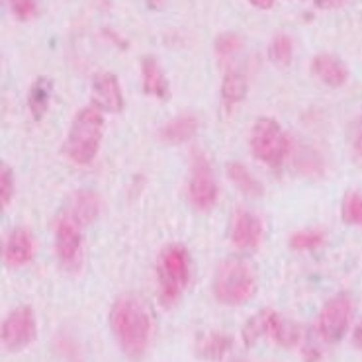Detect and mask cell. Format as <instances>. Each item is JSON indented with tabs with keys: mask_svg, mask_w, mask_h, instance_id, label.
<instances>
[{
	"mask_svg": "<svg viewBox=\"0 0 362 362\" xmlns=\"http://www.w3.org/2000/svg\"><path fill=\"white\" fill-rule=\"evenodd\" d=\"M110 325L127 356L139 358L147 351L153 321L147 305L139 298H119L110 310Z\"/></svg>",
	"mask_w": 362,
	"mask_h": 362,
	"instance_id": "obj_1",
	"label": "cell"
},
{
	"mask_svg": "<svg viewBox=\"0 0 362 362\" xmlns=\"http://www.w3.org/2000/svg\"><path fill=\"white\" fill-rule=\"evenodd\" d=\"M102 134H104L102 110L96 108L94 104L86 106L76 112L63 151L76 165H88V163H93L96 153L100 149Z\"/></svg>",
	"mask_w": 362,
	"mask_h": 362,
	"instance_id": "obj_2",
	"label": "cell"
},
{
	"mask_svg": "<svg viewBox=\"0 0 362 362\" xmlns=\"http://www.w3.org/2000/svg\"><path fill=\"white\" fill-rule=\"evenodd\" d=\"M257 292V276L253 269L241 259H226L218 267L214 280V294L226 305L247 303Z\"/></svg>",
	"mask_w": 362,
	"mask_h": 362,
	"instance_id": "obj_3",
	"label": "cell"
},
{
	"mask_svg": "<svg viewBox=\"0 0 362 362\" xmlns=\"http://www.w3.org/2000/svg\"><path fill=\"white\" fill-rule=\"evenodd\" d=\"M190 280V257L182 245H169L159 259V296L167 308L177 302Z\"/></svg>",
	"mask_w": 362,
	"mask_h": 362,
	"instance_id": "obj_4",
	"label": "cell"
},
{
	"mask_svg": "<svg viewBox=\"0 0 362 362\" xmlns=\"http://www.w3.org/2000/svg\"><path fill=\"white\" fill-rule=\"evenodd\" d=\"M290 141L276 119L259 118L251 129V151L269 167H280L286 159Z\"/></svg>",
	"mask_w": 362,
	"mask_h": 362,
	"instance_id": "obj_5",
	"label": "cell"
},
{
	"mask_svg": "<svg viewBox=\"0 0 362 362\" xmlns=\"http://www.w3.org/2000/svg\"><path fill=\"white\" fill-rule=\"evenodd\" d=\"M55 253L59 259L61 267L65 270L81 269L83 262V233H81V223H76L75 219L69 218L67 214H63L57 219L55 226Z\"/></svg>",
	"mask_w": 362,
	"mask_h": 362,
	"instance_id": "obj_6",
	"label": "cell"
},
{
	"mask_svg": "<svg viewBox=\"0 0 362 362\" xmlns=\"http://www.w3.org/2000/svg\"><path fill=\"white\" fill-rule=\"evenodd\" d=\"M353 317V300L346 294L331 298L320 313L317 331L325 343H339L345 337L349 323Z\"/></svg>",
	"mask_w": 362,
	"mask_h": 362,
	"instance_id": "obj_7",
	"label": "cell"
},
{
	"mask_svg": "<svg viewBox=\"0 0 362 362\" xmlns=\"http://www.w3.org/2000/svg\"><path fill=\"white\" fill-rule=\"evenodd\" d=\"M188 198L196 210L210 211L218 200V182L210 163L204 155H196L192 160V173L188 180Z\"/></svg>",
	"mask_w": 362,
	"mask_h": 362,
	"instance_id": "obj_8",
	"label": "cell"
},
{
	"mask_svg": "<svg viewBox=\"0 0 362 362\" xmlns=\"http://www.w3.org/2000/svg\"><path fill=\"white\" fill-rule=\"evenodd\" d=\"M37 337V321L32 312V308L22 305L14 312L8 313V317L2 323V345L8 351H22L28 345H32Z\"/></svg>",
	"mask_w": 362,
	"mask_h": 362,
	"instance_id": "obj_9",
	"label": "cell"
},
{
	"mask_svg": "<svg viewBox=\"0 0 362 362\" xmlns=\"http://www.w3.org/2000/svg\"><path fill=\"white\" fill-rule=\"evenodd\" d=\"M262 223L255 214L247 210H237L231 223V243L241 251H253L261 245Z\"/></svg>",
	"mask_w": 362,
	"mask_h": 362,
	"instance_id": "obj_10",
	"label": "cell"
},
{
	"mask_svg": "<svg viewBox=\"0 0 362 362\" xmlns=\"http://www.w3.org/2000/svg\"><path fill=\"white\" fill-rule=\"evenodd\" d=\"M93 104L102 112L118 114L124 110V94L119 88L118 76L112 73H100L93 81Z\"/></svg>",
	"mask_w": 362,
	"mask_h": 362,
	"instance_id": "obj_11",
	"label": "cell"
},
{
	"mask_svg": "<svg viewBox=\"0 0 362 362\" xmlns=\"http://www.w3.org/2000/svg\"><path fill=\"white\" fill-rule=\"evenodd\" d=\"M35 251L34 237L30 235L28 229H14L4 243V251H2V259L4 262L16 269V267H24L32 261Z\"/></svg>",
	"mask_w": 362,
	"mask_h": 362,
	"instance_id": "obj_12",
	"label": "cell"
},
{
	"mask_svg": "<svg viewBox=\"0 0 362 362\" xmlns=\"http://www.w3.org/2000/svg\"><path fill=\"white\" fill-rule=\"evenodd\" d=\"M312 73L320 78L323 85L331 86V88L343 86L349 78V69H346L345 63L335 55H329V53H321V55L313 57Z\"/></svg>",
	"mask_w": 362,
	"mask_h": 362,
	"instance_id": "obj_13",
	"label": "cell"
},
{
	"mask_svg": "<svg viewBox=\"0 0 362 362\" xmlns=\"http://www.w3.org/2000/svg\"><path fill=\"white\" fill-rule=\"evenodd\" d=\"M98 211H100V200L98 196L90 190H78L71 196V200L67 204V214L69 218H73L76 223L81 226H88L90 221L98 218Z\"/></svg>",
	"mask_w": 362,
	"mask_h": 362,
	"instance_id": "obj_14",
	"label": "cell"
},
{
	"mask_svg": "<svg viewBox=\"0 0 362 362\" xmlns=\"http://www.w3.org/2000/svg\"><path fill=\"white\" fill-rule=\"evenodd\" d=\"M141 85H144V93L149 96H155L159 100L169 98V81L155 57H145L141 61Z\"/></svg>",
	"mask_w": 362,
	"mask_h": 362,
	"instance_id": "obj_15",
	"label": "cell"
},
{
	"mask_svg": "<svg viewBox=\"0 0 362 362\" xmlns=\"http://www.w3.org/2000/svg\"><path fill=\"white\" fill-rule=\"evenodd\" d=\"M196 132H198V118L194 114H180L170 119L167 126L160 127L159 137L167 144L180 145L192 139Z\"/></svg>",
	"mask_w": 362,
	"mask_h": 362,
	"instance_id": "obj_16",
	"label": "cell"
},
{
	"mask_svg": "<svg viewBox=\"0 0 362 362\" xmlns=\"http://www.w3.org/2000/svg\"><path fill=\"white\" fill-rule=\"evenodd\" d=\"M233 339L226 333H208L198 339L196 343V354L204 361H221L231 351Z\"/></svg>",
	"mask_w": 362,
	"mask_h": 362,
	"instance_id": "obj_17",
	"label": "cell"
},
{
	"mask_svg": "<svg viewBox=\"0 0 362 362\" xmlns=\"http://www.w3.org/2000/svg\"><path fill=\"white\" fill-rule=\"evenodd\" d=\"M276 317L278 313L272 312V310H262L257 315H253L251 320L245 323L243 327L245 345L253 346L262 337H270V331H272V325H274Z\"/></svg>",
	"mask_w": 362,
	"mask_h": 362,
	"instance_id": "obj_18",
	"label": "cell"
},
{
	"mask_svg": "<svg viewBox=\"0 0 362 362\" xmlns=\"http://www.w3.org/2000/svg\"><path fill=\"white\" fill-rule=\"evenodd\" d=\"M228 177L241 192L251 196V198H261L262 192H264L259 178L255 177L253 173L247 169L245 165H241V163H229Z\"/></svg>",
	"mask_w": 362,
	"mask_h": 362,
	"instance_id": "obj_19",
	"label": "cell"
},
{
	"mask_svg": "<svg viewBox=\"0 0 362 362\" xmlns=\"http://www.w3.org/2000/svg\"><path fill=\"white\" fill-rule=\"evenodd\" d=\"M51 94H53V81L40 76L32 85L30 96H28V106H30L34 119H42L45 116V112L49 108Z\"/></svg>",
	"mask_w": 362,
	"mask_h": 362,
	"instance_id": "obj_20",
	"label": "cell"
},
{
	"mask_svg": "<svg viewBox=\"0 0 362 362\" xmlns=\"http://www.w3.org/2000/svg\"><path fill=\"white\" fill-rule=\"evenodd\" d=\"M247 90H249V85L241 73H228L221 83V98L228 106H235L239 102H243Z\"/></svg>",
	"mask_w": 362,
	"mask_h": 362,
	"instance_id": "obj_21",
	"label": "cell"
},
{
	"mask_svg": "<svg viewBox=\"0 0 362 362\" xmlns=\"http://www.w3.org/2000/svg\"><path fill=\"white\" fill-rule=\"evenodd\" d=\"M270 337L274 339L280 346H294L302 339V329L298 327L294 321L282 320L278 315L274 325H272V331H270Z\"/></svg>",
	"mask_w": 362,
	"mask_h": 362,
	"instance_id": "obj_22",
	"label": "cell"
},
{
	"mask_svg": "<svg viewBox=\"0 0 362 362\" xmlns=\"http://www.w3.org/2000/svg\"><path fill=\"white\" fill-rule=\"evenodd\" d=\"M294 55V43L284 34H278L269 45V57L272 63H276L280 67H286L292 61Z\"/></svg>",
	"mask_w": 362,
	"mask_h": 362,
	"instance_id": "obj_23",
	"label": "cell"
},
{
	"mask_svg": "<svg viewBox=\"0 0 362 362\" xmlns=\"http://www.w3.org/2000/svg\"><path fill=\"white\" fill-rule=\"evenodd\" d=\"M323 233L317 229H302V231H296L294 235L290 237V247L294 251H312L323 245Z\"/></svg>",
	"mask_w": 362,
	"mask_h": 362,
	"instance_id": "obj_24",
	"label": "cell"
},
{
	"mask_svg": "<svg viewBox=\"0 0 362 362\" xmlns=\"http://www.w3.org/2000/svg\"><path fill=\"white\" fill-rule=\"evenodd\" d=\"M343 221L349 226H362V194L349 192L343 200Z\"/></svg>",
	"mask_w": 362,
	"mask_h": 362,
	"instance_id": "obj_25",
	"label": "cell"
},
{
	"mask_svg": "<svg viewBox=\"0 0 362 362\" xmlns=\"http://www.w3.org/2000/svg\"><path fill=\"white\" fill-rule=\"evenodd\" d=\"M243 47V40L237 34H221L216 40V51L219 57H233Z\"/></svg>",
	"mask_w": 362,
	"mask_h": 362,
	"instance_id": "obj_26",
	"label": "cell"
},
{
	"mask_svg": "<svg viewBox=\"0 0 362 362\" xmlns=\"http://www.w3.org/2000/svg\"><path fill=\"white\" fill-rule=\"evenodd\" d=\"M14 196V175L8 165H2L0 169V204L2 208H6Z\"/></svg>",
	"mask_w": 362,
	"mask_h": 362,
	"instance_id": "obj_27",
	"label": "cell"
},
{
	"mask_svg": "<svg viewBox=\"0 0 362 362\" xmlns=\"http://www.w3.org/2000/svg\"><path fill=\"white\" fill-rule=\"evenodd\" d=\"M8 4L18 20H30L35 14V0H8Z\"/></svg>",
	"mask_w": 362,
	"mask_h": 362,
	"instance_id": "obj_28",
	"label": "cell"
},
{
	"mask_svg": "<svg viewBox=\"0 0 362 362\" xmlns=\"http://www.w3.org/2000/svg\"><path fill=\"white\" fill-rule=\"evenodd\" d=\"M353 149H354V153H356V155H358V157L362 159V116H361V119L356 122V126H354Z\"/></svg>",
	"mask_w": 362,
	"mask_h": 362,
	"instance_id": "obj_29",
	"label": "cell"
},
{
	"mask_svg": "<svg viewBox=\"0 0 362 362\" xmlns=\"http://www.w3.org/2000/svg\"><path fill=\"white\" fill-rule=\"evenodd\" d=\"M249 2H251V6H255V8L269 10L274 6V2H276V0H249Z\"/></svg>",
	"mask_w": 362,
	"mask_h": 362,
	"instance_id": "obj_30",
	"label": "cell"
},
{
	"mask_svg": "<svg viewBox=\"0 0 362 362\" xmlns=\"http://www.w3.org/2000/svg\"><path fill=\"white\" fill-rule=\"evenodd\" d=\"M353 343H354V346L358 349V351H362V321H361V325L356 327V331H354Z\"/></svg>",
	"mask_w": 362,
	"mask_h": 362,
	"instance_id": "obj_31",
	"label": "cell"
},
{
	"mask_svg": "<svg viewBox=\"0 0 362 362\" xmlns=\"http://www.w3.org/2000/svg\"><path fill=\"white\" fill-rule=\"evenodd\" d=\"M339 2H341V0H320L321 6H335Z\"/></svg>",
	"mask_w": 362,
	"mask_h": 362,
	"instance_id": "obj_32",
	"label": "cell"
},
{
	"mask_svg": "<svg viewBox=\"0 0 362 362\" xmlns=\"http://www.w3.org/2000/svg\"><path fill=\"white\" fill-rule=\"evenodd\" d=\"M231 362H247V361H231Z\"/></svg>",
	"mask_w": 362,
	"mask_h": 362,
	"instance_id": "obj_33",
	"label": "cell"
}]
</instances>
